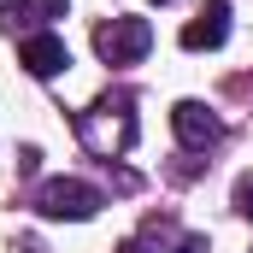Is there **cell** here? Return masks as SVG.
<instances>
[{"mask_svg": "<svg viewBox=\"0 0 253 253\" xmlns=\"http://www.w3.org/2000/svg\"><path fill=\"white\" fill-rule=\"evenodd\" d=\"M224 36H230V0H206L189 24H183V47H189V53L224 47Z\"/></svg>", "mask_w": 253, "mask_h": 253, "instance_id": "cell-4", "label": "cell"}, {"mask_svg": "<svg viewBox=\"0 0 253 253\" xmlns=\"http://www.w3.org/2000/svg\"><path fill=\"white\" fill-rule=\"evenodd\" d=\"M171 129H177V141H183L189 153H206V147H218V135H224L218 112H206L200 100H177V106H171Z\"/></svg>", "mask_w": 253, "mask_h": 253, "instance_id": "cell-3", "label": "cell"}, {"mask_svg": "<svg viewBox=\"0 0 253 253\" xmlns=\"http://www.w3.org/2000/svg\"><path fill=\"white\" fill-rule=\"evenodd\" d=\"M147 47H153V24L147 18H112V24L94 30V53L106 65H135Z\"/></svg>", "mask_w": 253, "mask_h": 253, "instance_id": "cell-2", "label": "cell"}, {"mask_svg": "<svg viewBox=\"0 0 253 253\" xmlns=\"http://www.w3.org/2000/svg\"><path fill=\"white\" fill-rule=\"evenodd\" d=\"M236 212H242V218H253V177H242V183H236Z\"/></svg>", "mask_w": 253, "mask_h": 253, "instance_id": "cell-7", "label": "cell"}, {"mask_svg": "<svg viewBox=\"0 0 253 253\" xmlns=\"http://www.w3.org/2000/svg\"><path fill=\"white\" fill-rule=\"evenodd\" d=\"M118 253H147V248H141V242H124V248H118Z\"/></svg>", "mask_w": 253, "mask_h": 253, "instance_id": "cell-8", "label": "cell"}, {"mask_svg": "<svg viewBox=\"0 0 253 253\" xmlns=\"http://www.w3.org/2000/svg\"><path fill=\"white\" fill-rule=\"evenodd\" d=\"M159 6H165V0H159Z\"/></svg>", "mask_w": 253, "mask_h": 253, "instance_id": "cell-9", "label": "cell"}, {"mask_svg": "<svg viewBox=\"0 0 253 253\" xmlns=\"http://www.w3.org/2000/svg\"><path fill=\"white\" fill-rule=\"evenodd\" d=\"M18 65H24L30 77H59L65 65H71V47H65L59 36L36 30V36H24V47H18Z\"/></svg>", "mask_w": 253, "mask_h": 253, "instance_id": "cell-5", "label": "cell"}, {"mask_svg": "<svg viewBox=\"0 0 253 253\" xmlns=\"http://www.w3.org/2000/svg\"><path fill=\"white\" fill-rule=\"evenodd\" d=\"M100 206H106V194L94 189V183H83V177H53V183H42V194H36V212L42 218H71V224L94 218Z\"/></svg>", "mask_w": 253, "mask_h": 253, "instance_id": "cell-1", "label": "cell"}, {"mask_svg": "<svg viewBox=\"0 0 253 253\" xmlns=\"http://www.w3.org/2000/svg\"><path fill=\"white\" fill-rule=\"evenodd\" d=\"M71 12V0H18V6H0V30H18V24H53Z\"/></svg>", "mask_w": 253, "mask_h": 253, "instance_id": "cell-6", "label": "cell"}]
</instances>
